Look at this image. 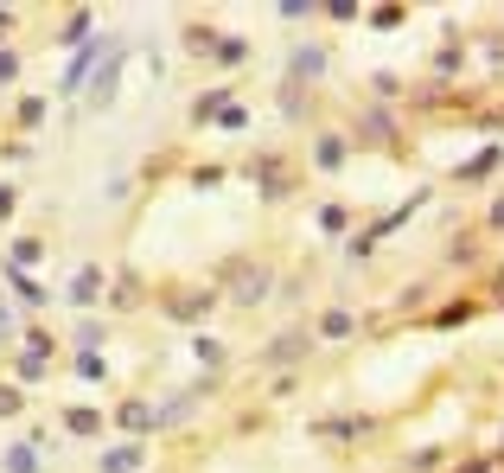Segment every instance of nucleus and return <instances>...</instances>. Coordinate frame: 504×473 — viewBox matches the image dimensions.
I'll use <instances>...</instances> for the list:
<instances>
[{
  "instance_id": "obj_19",
  "label": "nucleus",
  "mask_w": 504,
  "mask_h": 473,
  "mask_svg": "<svg viewBox=\"0 0 504 473\" xmlns=\"http://www.w3.org/2000/svg\"><path fill=\"white\" fill-rule=\"evenodd\" d=\"M14 205H20V192H14V186H0V218H7Z\"/></svg>"
},
{
  "instance_id": "obj_12",
  "label": "nucleus",
  "mask_w": 504,
  "mask_h": 473,
  "mask_svg": "<svg viewBox=\"0 0 504 473\" xmlns=\"http://www.w3.org/2000/svg\"><path fill=\"white\" fill-rule=\"evenodd\" d=\"M345 332H351V314H326L320 320V340H345Z\"/></svg>"
},
{
  "instance_id": "obj_17",
  "label": "nucleus",
  "mask_w": 504,
  "mask_h": 473,
  "mask_svg": "<svg viewBox=\"0 0 504 473\" xmlns=\"http://www.w3.org/2000/svg\"><path fill=\"white\" fill-rule=\"evenodd\" d=\"M14 77H20V51L0 45V84H14Z\"/></svg>"
},
{
  "instance_id": "obj_3",
  "label": "nucleus",
  "mask_w": 504,
  "mask_h": 473,
  "mask_svg": "<svg viewBox=\"0 0 504 473\" xmlns=\"http://www.w3.org/2000/svg\"><path fill=\"white\" fill-rule=\"evenodd\" d=\"M313 435H326V441H371L377 423L371 416H338V423H313Z\"/></svg>"
},
{
  "instance_id": "obj_18",
  "label": "nucleus",
  "mask_w": 504,
  "mask_h": 473,
  "mask_svg": "<svg viewBox=\"0 0 504 473\" xmlns=\"http://www.w3.org/2000/svg\"><path fill=\"white\" fill-rule=\"evenodd\" d=\"M313 154H320V167H338V160H345V148H338V141H320Z\"/></svg>"
},
{
  "instance_id": "obj_10",
  "label": "nucleus",
  "mask_w": 504,
  "mask_h": 473,
  "mask_svg": "<svg viewBox=\"0 0 504 473\" xmlns=\"http://www.w3.org/2000/svg\"><path fill=\"white\" fill-rule=\"evenodd\" d=\"M90 64H96V45H84V51H77V64L64 71V90H84V71H90Z\"/></svg>"
},
{
  "instance_id": "obj_8",
  "label": "nucleus",
  "mask_w": 504,
  "mask_h": 473,
  "mask_svg": "<svg viewBox=\"0 0 504 473\" xmlns=\"http://www.w3.org/2000/svg\"><path fill=\"white\" fill-rule=\"evenodd\" d=\"M134 467H140V441H122L103 454V473H134Z\"/></svg>"
},
{
  "instance_id": "obj_4",
  "label": "nucleus",
  "mask_w": 504,
  "mask_h": 473,
  "mask_svg": "<svg viewBox=\"0 0 504 473\" xmlns=\"http://www.w3.org/2000/svg\"><path fill=\"white\" fill-rule=\"evenodd\" d=\"M307 340H313V332H301V326H294V332H281V340H274L262 359H268V365H287V359H301V352H307Z\"/></svg>"
},
{
  "instance_id": "obj_20",
  "label": "nucleus",
  "mask_w": 504,
  "mask_h": 473,
  "mask_svg": "<svg viewBox=\"0 0 504 473\" xmlns=\"http://www.w3.org/2000/svg\"><path fill=\"white\" fill-rule=\"evenodd\" d=\"M7 26H14V14H0V39H7Z\"/></svg>"
},
{
  "instance_id": "obj_16",
  "label": "nucleus",
  "mask_w": 504,
  "mask_h": 473,
  "mask_svg": "<svg viewBox=\"0 0 504 473\" xmlns=\"http://www.w3.org/2000/svg\"><path fill=\"white\" fill-rule=\"evenodd\" d=\"M64 423H70V429H77V435H96V429H103V423H96V416H90V410H70V416H64Z\"/></svg>"
},
{
  "instance_id": "obj_6",
  "label": "nucleus",
  "mask_w": 504,
  "mask_h": 473,
  "mask_svg": "<svg viewBox=\"0 0 504 473\" xmlns=\"http://www.w3.org/2000/svg\"><path fill=\"white\" fill-rule=\"evenodd\" d=\"M115 84H122V51H115V58L103 64V77H96V90H90V109H103V103L115 96Z\"/></svg>"
},
{
  "instance_id": "obj_9",
  "label": "nucleus",
  "mask_w": 504,
  "mask_h": 473,
  "mask_svg": "<svg viewBox=\"0 0 504 473\" xmlns=\"http://www.w3.org/2000/svg\"><path fill=\"white\" fill-rule=\"evenodd\" d=\"M58 39H64V45H84V39H90V7H77V14H70Z\"/></svg>"
},
{
  "instance_id": "obj_15",
  "label": "nucleus",
  "mask_w": 504,
  "mask_h": 473,
  "mask_svg": "<svg viewBox=\"0 0 504 473\" xmlns=\"http://www.w3.org/2000/svg\"><path fill=\"white\" fill-rule=\"evenodd\" d=\"M14 295H20V301H32V307H39V301H45V288H39V282H32V276H14Z\"/></svg>"
},
{
  "instance_id": "obj_14",
  "label": "nucleus",
  "mask_w": 504,
  "mask_h": 473,
  "mask_svg": "<svg viewBox=\"0 0 504 473\" xmlns=\"http://www.w3.org/2000/svg\"><path fill=\"white\" fill-rule=\"evenodd\" d=\"M20 410H26V396L14 384H0V416H20Z\"/></svg>"
},
{
  "instance_id": "obj_2",
  "label": "nucleus",
  "mask_w": 504,
  "mask_h": 473,
  "mask_svg": "<svg viewBox=\"0 0 504 473\" xmlns=\"http://www.w3.org/2000/svg\"><path fill=\"white\" fill-rule=\"evenodd\" d=\"M313 77H326V51H320V45H301V51H294V71H287V96H301Z\"/></svg>"
},
{
  "instance_id": "obj_7",
  "label": "nucleus",
  "mask_w": 504,
  "mask_h": 473,
  "mask_svg": "<svg viewBox=\"0 0 504 473\" xmlns=\"http://www.w3.org/2000/svg\"><path fill=\"white\" fill-rule=\"evenodd\" d=\"M211 301H218V288H198V295H173V301H166V314H179V320H192V314H204Z\"/></svg>"
},
{
  "instance_id": "obj_11",
  "label": "nucleus",
  "mask_w": 504,
  "mask_h": 473,
  "mask_svg": "<svg viewBox=\"0 0 504 473\" xmlns=\"http://www.w3.org/2000/svg\"><path fill=\"white\" fill-rule=\"evenodd\" d=\"M122 429H154V410L148 403H122Z\"/></svg>"
},
{
  "instance_id": "obj_5",
  "label": "nucleus",
  "mask_w": 504,
  "mask_h": 473,
  "mask_svg": "<svg viewBox=\"0 0 504 473\" xmlns=\"http://www.w3.org/2000/svg\"><path fill=\"white\" fill-rule=\"evenodd\" d=\"M64 295H70V307H90L103 295V268H77V282H70Z\"/></svg>"
},
{
  "instance_id": "obj_1",
  "label": "nucleus",
  "mask_w": 504,
  "mask_h": 473,
  "mask_svg": "<svg viewBox=\"0 0 504 473\" xmlns=\"http://www.w3.org/2000/svg\"><path fill=\"white\" fill-rule=\"evenodd\" d=\"M224 282H237L230 295H237L243 307H256V301H262V295L274 288V282H268V268H262V262H230V268H224Z\"/></svg>"
},
{
  "instance_id": "obj_13",
  "label": "nucleus",
  "mask_w": 504,
  "mask_h": 473,
  "mask_svg": "<svg viewBox=\"0 0 504 473\" xmlns=\"http://www.w3.org/2000/svg\"><path fill=\"white\" fill-rule=\"evenodd\" d=\"M32 467H39V460H32V448H26V441H20V448H7V473H32Z\"/></svg>"
}]
</instances>
